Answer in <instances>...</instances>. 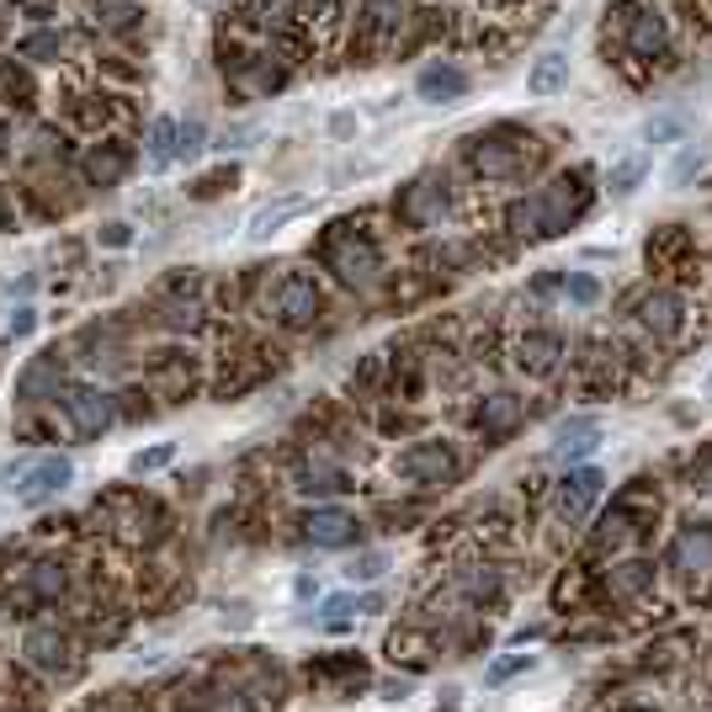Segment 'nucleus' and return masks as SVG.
I'll return each instance as SVG.
<instances>
[{
  "instance_id": "obj_1",
  "label": "nucleus",
  "mask_w": 712,
  "mask_h": 712,
  "mask_svg": "<svg viewBox=\"0 0 712 712\" xmlns=\"http://www.w3.org/2000/svg\"><path fill=\"white\" fill-rule=\"evenodd\" d=\"M468 159H474V170L484 181H511L537 159V139L526 128H515V122H500V128L468 139Z\"/></svg>"
},
{
  "instance_id": "obj_2",
  "label": "nucleus",
  "mask_w": 712,
  "mask_h": 712,
  "mask_svg": "<svg viewBox=\"0 0 712 712\" xmlns=\"http://www.w3.org/2000/svg\"><path fill=\"white\" fill-rule=\"evenodd\" d=\"M324 261H330V272L346 282V287H372V277H378V245L367 235H356L352 224H341L335 235L324 239Z\"/></svg>"
},
{
  "instance_id": "obj_3",
  "label": "nucleus",
  "mask_w": 712,
  "mask_h": 712,
  "mask_svg": "<svg viewBox=\"0 0 712 712\" xmlns=\"http://www.w3.org/2000/svg\"><path fill=\"white\" fill-rule=\"evenodd\" d=\"M59 404H64L70 431L85 436V441H96V436L118 420V404H112V394H107V389H96V383H64V389H59Z\"/></svg>"
},
{
  "instance_id": "obj_4",
  "label": "nucleus",
  "mask_w": 712,
  "mask_h": 712,
  "mask_svg": "<svg viewBox=\"0 0 712 712\" xmlns=\"http://www.w3.org/2000/svg\"><path fill=\"white\" fill-rule=\"evenodd\" d=\"M70 484H75V463L59 458V452H48V458H33V463L16 474L11 495H16V506H48V500H59Z\"/></svg>"
},
{
  "instance_id": "obj_5",
  "label": "nucleus",
  "mask_w": 712,
  "mask_h": 712,
  "mask_svg": "<svg viewBox=\"0 0 712 712\" xmlns=\"http://www.w3.org/2000/svg\"><path fill=\"white\" fill-rule=\"evenodd\" d=\"M404 22H410V0H361V11H356V48L361 54L394 48Z\"/></svg>"
},
{
  "instance_id": "obj_6",
  "label": "nucleus",
  "mask_w": 712,
  "mask_h": 712,
  "mask_svg": "<svg viewBox=\"0 0 712 712\" xmlns=\"http://www.w3.org/2000/svg\"><path fill=\"white\" fill-rule=\"evenodd\" d=\"M622 38H628V54L654 64L665 48H671V33H665V16L654 5H622Z\"/></svg>"
},
{
  "instance_id": "obj_7",
  "label": "nucleus",
  "mask_w": 712,
  "mask_h": 712,
  "mask_svg": "<svg viewBox=\"0 0 712 712\" xmlns=\"http://www.w3.org/2000/svg\"><path fill=\"white\" fill-rule=\"evenodd\" d=\"M399 474L415 478V484H452L458 478V452L447 441H415L399 458Z\"/></svg>"
},
{
  "instance_id": "obj_8",
  "label": "nucleus",
  "mask_w": 712,
  "mask_h": 712,
  "mask_svg": "<svg viewBox=\"0 0 712 712\" xmlns=\"http://www.w3.org/2000/svg\"><path fill=\"white\" fill-rule=\"evenodd\" d=\"M128 170H133V150H128L122 139H96V144H85V155H80V176H85L91 187H118Z\"/></svg>"
},
{
  "instance_id": "obj_9",
  "label": "nucleus",
  "mask_w": 712,
  "mask_h": 712,
  "mask_svg": "<svg viewBox=\"0 0 712 712\" xmlns=\"http://www.w3.org/2000/svg\"><path fill=\"white\" fill-rule=\"evenodd\" d=\"M601 484H606V474L601 468H569L563 474V484H558V521H585L591 515V506L601 500Z\"/></svg>"
},
{
  "instance_id": "obj_10",
  "label": "nucleus",
  "mask_w": 712,
  "mask_h": 712,
  "mask_svg": "<svg viewBox=\"0 0 712 712\" xmlns=\"http://www.w3.org/2000/svg\"><path fill=\"white\" fill-rule=\"evenodd\" d=\"M356 532H361V521L352 511H335V506H315L304 515V537L315 548H346V543H356Z\"/></svg>"
},
{
  "instance_id": "obj_11",
  "label": "nucleus",
  "mask_w": 712,
  "mask_h": 712,
  "mask_svg": "<svg viewBox=\"0 0 712 712\" xmlns=\"http://www.w3.org/2000/svg\"><path fill=\"white\" fill-rule=\"evenodd\" d=\"M468 85H474V80H468L463 64H426V70L415 75V96L431 102V107H447V102H463Z\"/></svg>"
},
{
  "instance_id": "obj_12",
  "label": "nucleus",
  "mask_w": 712,
  "mask_h": 712,
  "mask_svg": "<svg viewBox=\"0 0 712 712\" xmlns=\"http://www.w3.org/2000/svg\"><path fill=\"white\" fill-rule=\"evenodd\" d=\"M70 48H75V38L48 22V27H27V33L16 38V59H22V64H64Z\"/></svg>"
},
{
  "instance_id": "obj_13",
  "label": "nucleus",
  "mask_w": 712,
  "mask_h": 712,
  "mask_svg": "<svg viewBox=\"0 0 712 712\" xmlns=\"http://www.w3.org/2000/svg\"><path fill=\"white\" fill-rule=\"evenodd\" d=\"M315 315H319L315 277H304V272L282 277V287H277V319H282V324H309Z\"/></svg>"
},
{
  "instance_id": "obj_14",
  "label": "nucleus",
  "mask_w": 712,
  "mask_h": 712,
  "mask_svg": "<svg viewBox=\"0 0 712 712\" xmlns=\"http://www.w3.org/2000/svg\"><path fill=\"white\" fill-rule=\"evenodd\" d=\"M309 207H315V198H277V202H261V207L250 213V229H245V235H250V239H272L282 224L304 218Z\"/></svg>"
},
{
  "instance_id": "obj_15",
  "label": "nucleus",
  "mask_w": 712,
  "mask_h": 712,
  "mask_svg": "<svg viewBox=\"0 0 712 712\" xmlns=\"http://www.w3.org/2000/svg\"><path fill=\"white\" fill-rule=\"evenodd\" d=\"M601 436H606V426H601L595 415H580V420L558 426L554 452H558V458H585V452H595V447H601Z\"/></svg>"
},
{
  "instance_id": "obj_16",
  "label": "nucleus",
  "mask_w": 712,
  "mask_h": 712,
  "mask_svg": "<svg viewBox=\"0 0 712 712\" xmlns=\"http://www.w3.org/2000/svg\"><path fill=\"white\" fill-rule=\"evenodd\" d=\"M441 207H447V192H441V181H415L410 192H404V218L415 224V229H426L441 218Z\"/></svg>"
},
{
  "instance_id": "obj_17",
  "label": "nucleus",
  "mask_w": 712,
  "mask_h": 712,
  "mask_svg": "<svg viewBox=\"0 0 712 712\" xmlns=\"http://www.w3.org/2000/svg\"><path fill=\"white\" fill-rule=\"evenodd\" d=\"M0 102H5V107H33V102H38L33 70H27L22 59H0Z\"/></svg>"
},
{
  "instance_id": "obj_18",
  "label": "nucleus",
  "mask_w": 712,
  "mask_h": 712,
  "mask_svg": "<svg viewBox=\"0 0 712 712\" xmlns=\"http://www.w3.org/2000/svg\"><path fill=\"white\" fill-rule=\"evenodd\" d=\"M176 144H181V122L176 118L150 122V133H144V159H150V170H165V165L176 159Z\"/></svg>"
},
{
  "instance_id": "obj_19",
  "label": "nucleus",
  "mask_w": 712,
  "mask_h": 712,
  "mask_svg": "<svg viewBox=\"0 0 712 712\" xmlns=\"http://www.w3.org/2000/svg\"><path fill=\"white\" fill-rule=\"evenodd\" d=\"M64 654H70V638L59 633V628H33L27 633V660L38 671H64Z\"/></svg>"
},
{
  "instance_id": "obj_20",
  "label": "nucleus",
  "mask_w": 712,
  "mask_h": 712,
  "mask_svg": "<svg viewBox=\"0 0 712 712\" xmlns=\"http://www.w3.org/2000/svg\"><path fill=\"white\" fill-rule=\"evenodd\" d=\"M569 85V54H558V48H548L537 64H532V75H526V91L532 96H554V91H563Z\"/></svg>"
},
{
  "instance_id": "obj_21",
  "label": "nucleus",
  "mask_w": 712,
  "mask_h": 712,
  "mask_svg": "<svg viewBox=\"0 0 712 712\" xmlns=\"http://www.w3.org/2000/svg\"><path fill=\"white\" fill-rule=\"evenodd\" d=\"M91 11H96L91 22H96L102 33H133V27L144 22V11H139V0H96Z\"/></svg>"
},
{
  "instance_id": "obj_22",
  "label": "nucleus",
  "mask_w": 712,
  "mask_h": 712,
  "mask_svg": "<svg viewBox=\"0 0 712 712\" xmlns=\"http://www.w3.org/2000/svg\"><path fill=\"white\" fill-rule=\"evenodd\" d=\"M48 383L59 389V352L38 356V361H33V367L16 378V399H22V404H38V394L48 389Z\"/></svg>"
},
{
  "instance_id": "obj_23",
  "label": "nucleus",
  "mask_w": 712,
  "mask_h": 712,
  "mask_svg": "<svg viewBox=\"0 0 712 712\" xmlns=\"http://www.w3.org/2000/svg\"><path fill=\"white\" fill-rule=\"evenodd\" d=\"M515 420H521V404H515V394L484 399V410H478V431H484V436H506Z\"/></svg>"
},
{
  "instance_id": "obj_24",
  "label": "nucleus",
  "mask_w": 712,
  "mask_h": 712,
  "mask_svg": "<svg viewBox=\"0 0 712 712\" xmlns=\"http://www.w3.org/2000/svg\"><path fill=\"white\" fill-rule=\"evenodd\" d=\"M70 118L102 139V128L112 122V96H107V91H102V96H96V91H91V96H70Z\"/></svg>"
},
{
  "instance_id": "obj_25",
  "label": "nucleus",
  "mask_w": 712,
  "mask_h": 712,
  "mask_svg": "<svg viewBox=\"0 0 712 712\" xmlns=\"http://www.w3.org/2000/svg\"><path fill=\"white\" fill-rule=\"evenodd\" d=\"M554 356H558L554 335H526V341L515 346V361H521L526 372H548V367H554Z\"/></svg>"
},
{
  "instance_id": "obj_26",
  "label": "nucleus",
  "mask_w": 712,
  "mask_h": 712,
  "mask_svg": "<svg viewBox=\"0 0 712 712\" xmlns=\"http://www.w3.org/2000/svg\"><path fill=\"white\" fill-rule=\"evenodd\" d=\"M64 591H70V574H64V563H54V558L33 563V595H38V601H59Z\"/></svg>"
},
{
  "instance_id": "obj_27",
  "label": "nucleus",
  "mask_w": 712,
  "mask_h": 712,
  "mask_svg": "<svg viewBox=\"0 0 712 712\" xmlns=\"http://www.w3.org/2000/svg\"><path fill=\"white\" fill-rule=\"evenodd\" d=\"M298 489H304V495H330V489H352V484H346V474H341V468L315 463V468H304V474H298Z\"/></svg>"
},
{
  "instance_id": "obj_28",
  "label": "nucleus",
  "mask_w": 712,
  "mask_h": 712,
  "mask_svg": "<svg viewBox=\"0 0 712 712\" xmlns=\"http://www.w3.org/2000/svg\"><path fill=\"white\" fill-rule=\"evenodd\" d=\"M702 165H708V150H702V144H680V155H675V165H671V176H665V181H671V187H686Z\"/></svg>"
},
{
  "instance_id": "obj_29",
  "label": "nucleus",
  "mask_w": 712,
  "mask_h": 712,
  "mask_svg": "<svg viewBox=\"0 0 712 712\" xmlns=\"http://www.w3.org/2000/svg\"><path fill=\"white\" fill-rule=\"evenodd\" d=\"M643 324H649V330H660V335H671L675 324H680V319H675V298H665V293H660V298H649V304H643Z\"/></svg>"
},
{
  "instance_id": "obj_30",
  "label": "nucleus",
  "mask_w": 712,
  "mask_h": 712,
  "mask_svg": "<svg viewBox=\"0 0 712 712\" xmlns=\"http://www.w3.org/2000/svg\"><path fill=\"white\" fill-rule=\"evenodd\" d=\"M170 458H176V447H170V441H159V447H150V452H133V458H128V474H155V468H165V463H170Z\"/></svg>"
},
{
  "instance_id": "obj_31",
  "label": "nucleus",
  "mask_w": 712,
  "mask_h": 712,
  "mask_svg": "<svg viewBox=\"0 0 712 712\" xmlns=\"http://www.w3.org/2000/svg\"><path fill=\"white\" fill-rule=\"evenodd\" d=\"M235 181H239L235 165H224V170H207L198 187H192V198H218V192H224V187H235Z\"/></svg>"
},
{
  "instance_id": "obj_32",
  "label": "nucleus",
  "mask_w": 712,
  "mask_h": 712,
  "mask_svg": "<svg viewBox=\"0 0 712 712\" xmlns=\"http://www.w3.org/2000/svg\"><path fill=\"white\" fill-rule=\"evenodd\" d=\"M638 176H643V155H638V159H622V165L612 170V192H617V198H628V192L638 187Z\"/></svg>"
},
{
  "instance_id": "obj_33",
  "label": "nucleus",
  "mask_w": 712,
  "mask_h": 712,
  "mask_svg": "<svg viewBox=\"0 0 712 712\" xmlns=\"http://www.w3.org/2000/svg\"><path fill=\"white\" fill-rule=\"evenodd\" d=\"M202 139H207V128H202L198 118H192V122H181V144H176V159L202 155Z\"/></svg>"
},
{
  "instance_id": "obj_34",
  "label": "nucleus",
  "mask_w": 712,
  "mask_h": 712,
  "mask_svg": "<svg viewBox=\"0 0 712 712\" xmlns=\"http://www.w3.org/2000/svg\"><path fill=\"white\" fill-rule=\"evenodd\" d=\"M383 569H389V558H383V554H361V558H352L346 580H378Z\"/></svg>"
},
{
  "instance_id": "obj_35",
  "label": "nucleus",
  "mask_w": 712,
  "mask_h": 712,
  "mask_svg": "<svg viewBox=\"0 0 712 712\" xmlns=\"http://www.w3.org/2000/svg\"><path fill=\"white\" fill-rule=\"evenodd\" d=\"M526 665H532L526 654H511V660H500V665H489V675H484V680H489V686H500V680H511V675H521V671H526Z\"/></svg>"
},
{
  "instance_id": "obj_36",
  "label": "nucleus",
  "mask_w": 712,
  "mask_h": 712,
  "mask_svg": "<svg viewBox=\"0 0 712 712\" xmlns=\"http://www.w3.org/2000/svg\"><path fill=\"white\" fill-rule=\"evenodd\" d=\"M33 324H38L33 309H16V315H11V335H33Z\"/></svg>"
},
{
  "instance_id": "obj_37",
  "label": "nucleus",
  "mask_w": 712,
  "mask_h": 712,
  "mask_svg": "<svg viewBox=\"0 0 712 712\" xmlns=\"http://www.w3.org/2000/svg\"><path fill=\"white\" fill-rule=\"evenodd\" d=\"M128 224H107V229H102V245H128Z\"/></svg>"
},
{
  "instance_id": "obj_38",
  "label": "nucleus",
  "mask_w": 712,
  "mask_h": 712,
  "mask_svg": "<svg viewBox=\"0 0 712 712\" xmlns=\"http://www.w3.org/2000/svg\"><path fill=\"white\" fill-rule=\"evenodd\" d=\"M569 293H574L580 304H591V298H595V282L591 277H574V282H569Z\"/></svg>"
},
{
  "instance_id": "obj_39",
  "label": "nucleus",
  "mask_w": 712,
  "mask_h": 712,
  "mask_svg": "<svg viewBox=\"0 0 712 712\" xmlns=\"http://www.w3.org/2000/svg\"><path fill=\"white\" fill-rule=\"evenodd\" d=\"M16 224V207H11V192L0 187V229H11Z\"/></svg>"
},
{
  "instance_id": "obj_40",
  "label": "nucleus",
  "mask_w": 712,
  "mask_h": 712,
  "mask_svg": "<svg viewBox=\"0 0 712 712\" xmlns=\"http://www.w3.org/2000/svg\"><path fill=\"white\" fill-rule=\"evenodd\" d=\"M11 144H16V133H11V122L0 118V165L11 159Z\"/></svg>"
},
{
  "instance_id": "obj_41",
  "label": "nucleus",
  "mask_w": 712,
  "mask_h": 712,
  "mask_svg": "<svg viewBox=\"0 0 712 712\" xmlns=\"http://www.w3.org/2000/svg\"><path fill=\"white\" fill-rule=\"evenodd\" d=\"M0 38H5V22H0Z\"/></svg>"
},
{
  "instance_id": "obj_42",
  "label": "nucleus",
  "mask_w": 712,
  "mask_h": 712,
  "mask_svg": "<svg viewBox=\"0 0 712 712\" xmlns=\"http://www.w3.org/2000/svg\"><path fill=\"white\" fill-rule=\"evenodd\" d=\"M708 394H712V378H708Z\"/></svg>"
}]
</instances>
